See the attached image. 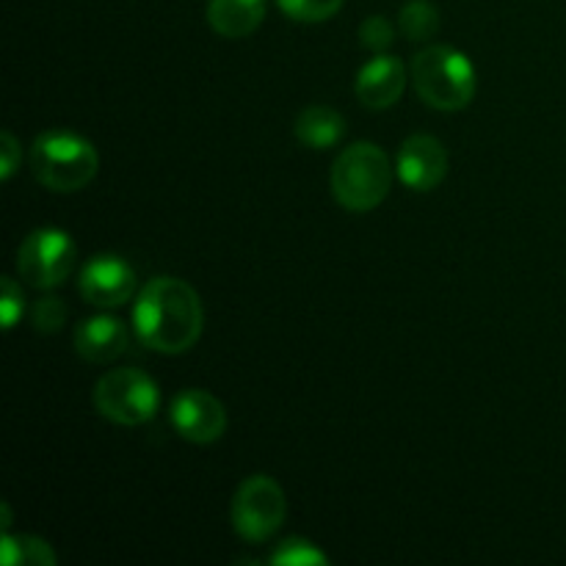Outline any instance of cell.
I'll list each match as a JSON object with an SVG mask.
<instances>
[{
    "label": "cell",
    "mask_w": 566,
    "mask_h": 566,
    "mask_svg": "<svg viewBox=\"0 0 566 566\" xmlns=\"http://www.w3.org/2000/svg\"><path fill=\"white\" fill-rule=\"evenodd\" d=\"M205 329L199 293L177 276H155L133 304V332L158 354H182L197 346Z\"/></svg>",
    "instance_id": "1"
},
{
    "label": "cell",
    "mask_w": 566,
    "mask_h": 566,
    "mask_svg": "<svg viewBox=\"0 0 566 566\" xmlns=\"http://www.w3.org/2000/svg\"><path fill=\"white\" fill-rule=\"evenodd\" d=\"M409 81L426 105L437 111H462L475 97V66L468 53L448 44L423 48L409 64Z\"/></svg>",
    "instance_id": "2"
},
{
    "label": "cell",
    "mask_w": 566,
    "mask_h": 566,
    "mask_svg": "<svg viewBox=\"0 0 566 566\" xmlns=\"http://www.w3.org/2000/svg\"><path fill=\"white\" fill-rule=\"evenodd\" d=\"M332 197L352 213L379 208L392 188V166L379 144L357 142L343 149L332 164Z\"/></svg>",
    "instance_id": "3"
},
{
    "label": "cell",
    "mask_w": 566,
    "mask_h": 566,
    "mask_svg": "<svg viewBox=\"0 0 566 566\" xmlns=\"http://www.w3.org/2000/svg\"><path fill=\"white\" fill-rule=\"evenodd\" d=\"M97 169V149L81 133L44 130L33 138L31 171L50 191H81L94 180Z\"/></svg>",
    "instance_id": "4"
},
{
    "label": "cell",
    "mask_w": 566,
    "mask_h": 566,
    "mask_svg": "<svg viewBox=\"0 0 566 566\" xmlns=\"http://www.w3.org/2000/svg\"><path fill=\"white\" fill-rule=\"evenodd\" d=\"M94 407L116 426H144L158 415V381L136 368L108 370L94 385Z\"/></svg>",
    "instance_id": "5"
},
{
    "label": "cell",
    "mask_w": 566,
    "mask_h": 566,
    "mask_svg": "<svg viewBox=\"0 0 566 566\" xmlns=\"http://www.w3.org/2000/svg\"><path fill=\"white\" fill-rule=\"evenodd\" d=\"M77 247L70 232L59 227H39L28 232L17 249V274L36 291H50L66 282L75 269Z\"/></svg>",
    "instance_id": "6"
},
{
    "label": "cell",
    "mask_w": 566,
    "mask_h": 566,
    "mask_svg": "<svg viewBox=\"0 0 566 566\" xmlns=\"http://www.w3.org/2000/svg\"><path fill=\"white\" fill-rule=\"evenodd\" d=\"M232 528L247 542H265L287 517V497L271 475H252L232 495Z\"/></svg>",
    "instance_id": "7"
},
{
    "label": "cell",
    "mask_w": 566,
    "mask_h": 566,
    "mask_svg": "<svg viewBox=\"0 0 566 566\" xmlns=\"http://www.w3.org/2000/svg\"><path fill=\"white\" fill-rule=\"evenodd\" d=\"M169 418L177 434L197 446H210V442L221 440L227 431L224 403L213 392L197 390V387H188L171 401Z\"/></svg>",
    "instance_id": "8"
},
{
    "label": "cell",
    "mask_w": 566,
    "mask_h": 566,
    "mask_svg": "<svg viewBox=\"0 0 566 566\" xmlns=\"http://www.w3.org/2000/svg\"><path fill=\"white\" fill-rule=\"evenodd\" d=\"M77 287L94 307H119L136 293V271L119 254H94L81 269Z\"/></svg>",
    "instance_id": "9"
},
{
    "label": "cell",
    "mask_w": 566,
    "mask_h": 566,
    "mask_svg": "<svg viewBox=\"0 0 566 566\" xmlns=\"http://www.w3.org/2000/svg\"><path fill=\"white\" fill-rule=\"evenodd\" d=\"M398 180L412 191H431L448 175V153L440 138L409 136L398 149Z\"/></svg>",
    "instance_id": "10"
},
{
    "label": "cell",
    "mask_w": 566,
    "mask_h": 566,
    "mask_svg": "<svg viewBox=\"0 0 566 566\" xmlns=\"http://www.w3.org/2000/svg\"><path fill=\"white\" fill-rule=\"evenodd\" d=\"M403 88H407V66L387 53H376V59H370L354 81L359 103L370 111L392 108L403 97Z\"/></svg>",
    "instance_id": "11"
},
{
    "label": "cell",
    "mask_w": 566,
    "mask_h": 566,
    "mask_svg": "<svg viewBox=\"0 0 566 566\" xmlns=\"http://www.w3.org/2000/svg\"><path fill=\"white\" fill-rule=\"evenodd\" d=\"M130 346V329L116 315H94L77 324L75 352L94 365H108L119 359Z\"/></svg>",
    "instance_id": "12"
},
{
    "label": "cell",
    "mask_w": 566,
    "mask_h": 566,
    "mask_svg": "<svg viewBox=\"0 0 566 566\" xmlns=\"http://www.w3.org/2000/svg\"><path fill=\"white\" fill-rule=\"evenodd\" d=\"M265 20V0H208V22L219 36L243 39Z\"/></svg>",
    "instance_id": "13"
},
{
    "label": "cell",
    "mask_w": 566,
    "mask_h": 566,
    "mask_svg": "<svg viewBox=\"0 0 566 566\" xmlns=\"http://www.w3.org/2000/svg\"><path fill=\"white\" fill-rule=\"evenodd\" d=\"M296 138L310 149H332L343 142L346 136V119L337 114L335 108H326V105H310L298 114L296 125Z\"/></svg>",
    "instance_id": "14"
},
{
    "label": "cell",
    "mask_w": 566,
    "mask_h": 566,
    "mask_svg": "<svg viewBox=\"0 0 566 566\" xmlns=\"http://www.w3.org/2000/svg\"><path fill=\"white\" fill-rule=\"evenodd\" d=\"M0 558L6 566H55V553L50 542L39 539V536H11L3 531L0 536Z\"/></svg>",
    "instance_id": "15"
},
{
    "label": "cell",
    "mask_w": 566,
    "mask_h": 566,
    "mask_svg": "<svg viewBox=\"0 0 566 566\" xmlns=\"http://www.w3.org/2000/svg\"><path fill=\"white\" fill-rule=\"evenodd\" d=\"M398 25L412 42H426L440 31V11L429 0H409L398 14Z\"/></svg>",
    "instance_id": "16"
},
{
    "label": "cell",
    "mask_w": 566,
    "mask_h": 566,
    "mask_svg": "<svg viewBox=\"0 0 566 566\" xmlns=\"http://www.w3.org/2000/svg\"><path fill=\"white\" fill-rule=\"evenodd\" d=\"M271 564L276 566H324L329 558L321 551L318 545H313L310 539L302 536H287L276 545V551L269 556Z\"/></svg>",
    "instance_id": "17"
},
{
    "label": "cell",
    "mask_w": 566,
    "mask_h": 566,
    "mask_svg": "<svg viewBox=\"0 0 566 566\" xmlns=\"http://www.w3.org/2000/svg\"><path fill=\"white\" fill-rule=\"evenodd\" d=\"M276 3L296 22H324L335 17L346 0H276Z\"/></svg>",
    "instance_id": "18"
},
{
    "label": "cell",
    "mask_w": 566,
    "mask_h": 566,
    "mask_svg": "<svg viewBox=\"0 0 566 566\" xmlns=\"http://www.w3.org/2000/svg\"><path fill=\"white\" fill-rule=\"evenodd\" d=\"M33 329L42 335H53L66 324V304L59 296H42L31 310Z\"/></svg>",
    "instance_id": "19"
},
{
    "label": "cell",
    "mask_w": 566,
    "mask_h": 566,
    "mask_svg": "<svg viewBox=\"0 0 566 566\" xmlns=\"http://www.w3.org/2000/svg\"><path fill=\"white\" fill-rule=\"evenodd\" d=\"M359 42L370 53H385L396 42V28H392V22L387 17L374 14L359 25Z\"/></svg>",
    "instance_id": "20"
},
{
    "label": "cell",
    "mask_w": 566,
    "mask_h": 566,
    "mask_svg": "<svg viewBox=\"0 0 566 566\" xmlns=\"http://www.w3.org/2000/svg\"><path fill=\"white\" fill-rule=\"evenodd\" d=\"M22 310H25V296H22V287L17 285L14 276H3V298H0L3 329H14L17 321L22 318Z\"/></svg>",
    "instance_id": "21"
},
{
    "label": "cell",
    "mask_w": 566,
    "mask_h": 566,
    "mask_svg": "<svg viewBox=\"0 0 566 566\" xmlns=\"http://www.w3.org/2000/svg\"><path fill=\"white\" fill-rule=\"evenodd\" d=\"M20 160H22L20 142L6 130L3 136H0V180H11L14 171L20 169Z\"/></svg>",
    "instance_id": "22"
},
{
    "label": "cell",
    "mask_w": 566,
    "mask_h": 566,
    "mask_svg": "<svg viewBox=\"0 0 566 566\" xmlns=\"http://www.w3.org/2000/svg\"><path fill=\"white\" fill-rule=\"evenodd\" d=\"M0 514H3V531H9V525H11V509H9V503H3V506H0Z\"/></svg>",
    "instance_id": "23"
}]
</instances>
